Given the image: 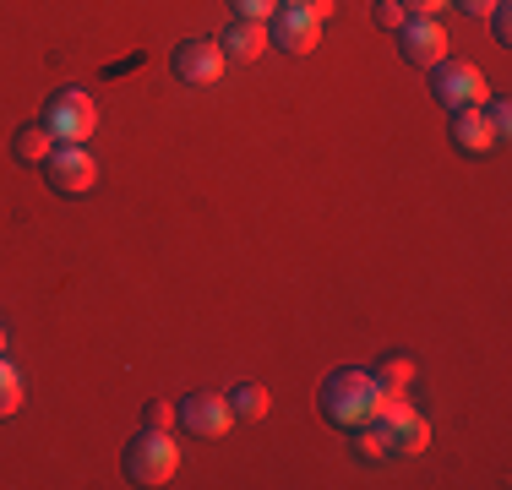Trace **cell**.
Listing matches in <instances>:
<instances>
[{
    "instance_id": "obj_1",
    "label": "cell",
    "mask_w": 512,
    "mask_h": 490,
    "mask_svg": "<svg viewBox=\"0 0 512 490\" xmlns=\"http://www.w3.org/2000/svg\"><path fill=\"white\" fill-rule=\"evenodd\" d=\"M376 398H382V387H376L371 371H333L322 382V420L333 425V431H355V425L376 420Z\"/></svg>"
},
{
    "instance_id": "obj_2",
    "label": "cell",
    "mask_w": 512,
    "mask_h": 490,
    "mask_svg": "<svg viewBox=\"0 0 512 490\" xmlns=\"http://www.w3.org/2000/svg\"><path fill=\"white\" fill-rule=\"evenodd\" d=\"M180 469V447L169 431H153V425H142L137 436L126 441V480L131 485H169Z\"/></svg>"
},
{
    "instance_id": "obj_3",
    "label": "cell",
    "mask_w": 512,
    "mask_h": 490,
    "mask_svg": "<svg viewBox=\"0 0 512 490\" xmlns=\"http://www.w3.org/2000/svg\"><path fill=\"white\" fill-rule=\"evenodd\" d=\"M376 425H382V436H387V458H414V452H425V441H431V425L414 414V403L404 398V392H387L382 387V398H376Z\"/></svg>"
},
{
    "instance_id": "obj_4",
    "label": "cell",
    "mask_w": 512,
    "mask_h": 490,
    "mask_svg": "<svg viewBox=\"0 0 512 490\" xmlns=\"http://www.w3.org/2000/svg\"><path fill=\"white\" fill-rule=\"evenodd\" d=\"M44 131L55 137V147L60 142H82V147H88V137L99 131V104H93L82 88H60L50 104H44Z\"/></svg>"
},
{
    "instance_id": "obj_5",
    "label": "cell",
    "mask_w": 512,
    "mask_h": 490,
    "mask_svg": "<svg viewBox=\"0 0 512 490\" xmlns=\"http://www.w3.org/2000/svg\"><path fill=\"white\" fill-rule=\"evenodd\" d=\"M431 98L442 109H469V104H491V82L480 77V66L469 60H436L431 66Z\"/></svg>"
},
{
    "instance_id": "obj_6",
    "label": "cell",
    "mask_w": 512,
    "mask_h": 490,
    "mask_svg": "<svg viewBox=\"0 0 512 490\" xmlns=\"http://www.w3.org/2000/svg\"><path fill=\"white\" fill-rule=\"evenodd\" d=\"M44 180L60 191V196H88L99 186V164H93V153L82 142H60L50 158H44Z\"/></svg>"
},
{
    "instance_id": "obj_7",
    "label": "cell",
    "mask_w": 512,
    "mask_h": 490,
    "mask_svg": "<svg viewBox=\"0 0 512 490\" xmlns=\"http://www.w3.org/2000/svg\"><path fill=\"white\" fill-rule=\"evenodd\" d=\"M169 66H175V77L186 82V88H213V82L224 77L229 55H224V44H218V39H186V44H175Z\"/></svg>"
},
{
    "instance_id": "obj_8",
    "label": "cell",
    "mask_w": 512,
    "mask_h": 490,
    "mask_svg": "<svg viewBox=\"0 0 512 490\" xmlns=\"http://www.w3.org/2000/svg\"><path fill=\"white\" fill-rule=\"evenodd\" d=\"M229 425H235V409H229L224 392H186L180 398V431L186 436L218 441V436H229Z\"/></svg>"
},
{
    "instance_id": "obj_9",
    "label": "cell",
    "mask_w": 512,
    "mask_h": 490,
    "mask_svg": "<svg viewBox=\"0 0 512 490\" xmlns=\"http://www.w3.org/2000/svg\"><path fill=\"white\" fill-rule=\"evenodd\" d=\"M398 55H404L409 66H425V71H431L436 60H447L442 17H404V28H398Z\"/></svg>"
},
{
    "instance_id": "obj_10",
    "label": "cell",
    "mask_w": 512,
    "mask_h": 490,
    "mask_svg": "<svg viewBox=\"0 0 512 490\" xmlns=\"http://www.w3.org/2000/svg\"><path fill=\"white\" fill-rule=\"evenodd\" d=\"M267 39L278 49H289V55H311L316 39H322V22H316L306 6H278L273 17H267Z\"/></svg>"
},
{
    "instance_id": "obj_11",
    "label": "cell",
    "mask_w": 512,
    "mask_h": 490,
    "mask_svg": "<svg viewBox=\"0 0 512 490\" xmlns=\"http://www.w3.org/2000/svg\"><path fill=\"white\" fill-rule=\"evenodd\" d=\"M496 142H502V137H496V126L485 120V104L453 109V147H458L463 158H485Z\"/></svg>"
},
{
    "instance_id": "obj_12",
    "label": "cell",
    "mask_w": 512,
    "mask_h": 490,
    "mask_svg": "<svg viewBox=\"0 0 512 490\" xmlns=\"http://www.w3.org/2000/svg\"><path fill=\"white\" fill-rule=\"evenodd\" d=\"M50 153H55V137L44 131V120L11 131V158H17V164H39L44 169V158H50Z\"/></svg>"
},
{
    "instance_id": "obj_13",
    "label": "cell",
    "mask_w": 512,
    "mask_h": 490,
    "mask_svg": "<svg viewBox=\"0 0 512 490\" xmlns=\"http://www.w3.org/2000/svg\"><path fill=\"white\" fill-rule=\"evenodd\" d=\"M218 44H224V55H229V60H256L273 39H267V22H240V17H235V28H229Z\"/></svg>"
},
{
    "instance_id": "obj_14",
    "label": "cell",
    "mask_w": 512,
    "mask_h": 490,
    "mask_svg": "<svg viewBox=\"0 0 512 490\" xmlns=\"http://www.w3.org/2000/svg\"><path fill=\"white\" fill-rule=\"evenodd\" d=\"M224 398H229V409H235V420H262V414L273 409V398H267V387H256V382H240V387H229Z\"/></svg>"
},
{
    "instance_id": "obj_15",
    "label": "cell",
    "mask_w": 512,
    "mask_h": 490,
    "mask_svg": "<svg viewBox=\"0 0 512 490\" xmlns=\"http://www.w3.org/2000/svg\"><path fill=\"white\" fill-rule=\"evenodd\" d=\"M349 441H355V452L365 463H382L387 458V436H382V425L376 420H365V425H355V431H344Z\"/></svg>"
},
{
    "instance_id": "obj_16",
    "label": "cell",
    "mask_w": 512,
    "mask_h": 490,
    "mask_svg": "<svg viewBox=\"0 0 512 490\" xmlns=\"http://www.w3.org/2000/svg\"><path fill=\"white\" fill-rule=\"evenodd\" d=\"M376 387H387V392H404L414 382V360H404V354H387L382 365H376Z\"/></svg>"
},
{
    "instance_id": "obj_17",
    "label": "cell",
    "mask_w": 512,
    "mask_h": 490,
    "mask_svg": "<svg viewBox=\"0 0 512 490\" xmlns=\"http://www.w3.org/2000/svg\"><path fill=\"white\" fill-rule=\"evenodd\" d=\"M17 409H22V376H17V365L0 354V420H11Z\"/></svg>"
},
{
    "instance_id": "obj_18",
    "label": "cell",
    "mask_w": 512,
    "mask_h": 490,
    "mask_svg": "<svg viewBox=\"0 0 512 490\" xmlns=\"http://www.w3.org/2000/svg\"><path fill=\"white\" fill-rule=\"evenodd\" d=\"M142 425H153V431H175L180 409H175V403H164V398H153L148 409H142Z\"/></svg>"
},
{
    "instance_id": "obj_19",
    "label": "cell",
    "mask_w": 512,
    "mask_h": 490,
    "mask_svg": "<svg viewBox=\"0 0 512 490\" xmlns=\"http://www.w3.org/2000/svg\"><path fill=\"white\" fill-rule=\"evenodd\" d=\"M229 6H235L240 22H267L278 11V0H229Z\"/></svg>"
},
{
    "instance_id": "obj_20",
    "label": "cell",
    "mask_w": 512,
    "mask_h": 490,
    "mask_svg": "<svg viewBox=\"0 0 512 490\" xmlns=\"http://www.w3.org/2000/svg\"><path fill=\"white\" fill-rule=\"evenodd\" d=\"M371 17H376V28L398 33V28H404V17H409V11L398 6V0H376V11H371Z\"/></svg>"
},
{
    "instance_id": "obj_21",
    "label": "cell",
    "mask_w": 512,
    "mask_h": 490,
    "mask_svg": "<svg viewBox=\"0 0 512 490\" xmlns=\"http://www.w3.org/2000/svg\"><path fill=\"white\" fill-rule=\"evenodd\" d=\"M398 6H404L409 17H442V11L453 6V0H398Z\"/></svg>"
},
{
    "instance_id": "obj_22",
    "label": "cell",
    "mask_w": 512,
    "mask_h": 490,
    "mask_svg": "<svg viewBox=\"0 0 512 490\" xmlns=\"http://www.w3.org/2000/svg\"><path fill=\"white\" fill-rule=\"evenodd\" d=\"M491 33H496V44H502V49L512 44V17H507V0L491 11Z\"/></svg>"
},
{
    "instance_id": "obj_23",
    "label": "cell",
    "mask_w": 512,
    "mask_h": 490,
    "mask_svg": "<svg viewBox=\"0 0 512 490\" xmlns=\"http://www.w3.org/2000/svg\"><path fill=\"white\" fill-rule=\"evenodd\" d=\"M485 120L496 126V137H507V131H512V109L502 104V98H496V104H485Z\"/></svg>"
},
{
    "instance_id": "obj_24",
    "label": "cell",
    "mask_w": 512,
    "mask_h": 490,
    "mask_svg": "<svg viewBox=\"0 0 512 490\" xmlns=\"http://www.w3.org/2000/svg\"><path fill=\"white\" fill-rule=\"evenodd\" d=\"M458 11H469V17H491L496 6H502V0H453Z\"/></svg>"
},
{
    "instance_id": "obj_25",
    "label": "cell",
    "mask_w": 512,
    "mask_h": 490,
    "mask_svg": "<svg viewBox=\"0 0 512 490\" xmlns=\"http://www.w3.org/2000/svg\"><path fill=\"white\" fill-rule=\"evenodd\" d=\"M300 6H306L316 22H327V17H333V0H300Z\"/></svg>"
},
{
    "instance_id": "obj_26",
    "label": "cell",
    "mask_w": 512,
    "mask_h": 490,
    "mask_svg": "<svg viewBox=\"0 0 512 490\" xmlns=\"http://www.w3.org/2000/svg\"><path fill=\"white\" fill-rule=\"evenodd\" d=\"M278 6H300V0H278Z\"/></svg>"
},
{
    "instance_id": "obj_27",
    "label": "cell",
    "mask_w": 512,
    "mask_h": 490,
    "mask_svg": "<svg viewBox=\"0 0 512 490\" xmlns=\"http://www.w3.org/2000/svg\"><path fill=\"white\" fill-rule=\"evenodd\" d=\"M0 354H6V333H0Z\"/></svg>"
}]
</instances>
